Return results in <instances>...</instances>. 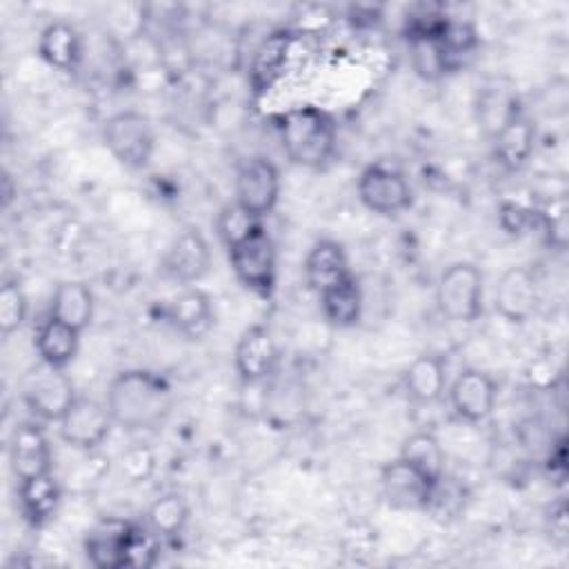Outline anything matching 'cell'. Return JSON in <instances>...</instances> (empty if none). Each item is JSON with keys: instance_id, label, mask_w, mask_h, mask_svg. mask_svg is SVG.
Listing matches in <instances>:
<instances>
[{"instance_id": "obj_1", "label": "cell", "mask_w": 569, "mask_h": 569, "mask_svg": "<svg viewBox=\"0 0 569 569\" xmlns=\"http://www.w3.org/2000/svg\"><path fill=\"white\" fill-rule=\"evenodd\" d=\"M113 425L124 431L158 429L173 409L169 380L149 369L120 371L107 389L104 400Z\"/></svg>"}, {"instance_id": "obj_34", "label": "cell", "mask_w": 569, "mask_h": 569, "mask_svg": "<svg viewBox=\"0 0 569 569\" xmlns=\"http://www.w3.org/2000/svg\"><path fill=\"white\" fill-rule=\"evenodd\" d=\"M253 224H258V220H253L249 213H244L236 202L224 204L216 220V229H218V236L224 242V247H231L236 240H240Z\"/></svg>"}, {"instance_id": "obj_18", "label": "cell", "mask_w": 569, "mask_h": 569, "mask_svg": "<svg viewBox=\"0 0 569 569\" xmlns=\"http://www.w3.org/2000/svg\"><path fill=\"white\" fill-rule=\"evenodd\" d=\"M405 393L413 405L427 407L447 393V365L438 353L418 356L405 371Z\"/></svg>"}, {"instance_id": "obj_31", "label": "cell", "mask_w": 569, "mask_h": 569, "mask_svg": "<svg viewBox=\"0 0 569 569\" xmlns=\"http://www.w3.org/2000/svg\"><path fill=\"white\" fill-rule=\"evenodd\" d=\"M462 507H465V491L456 480L442 476L431 485V493L425 507L427 513L440 520H449V518H456Z\"/></svg>"}, {"instance_id": "obj_26", "label": "cell", "mask_w": 569, "mask_h": 569, "mask_svg": "<svg viewBox=\"0 0 569 569\" xmlns=\"http://www.w3.org/2000/svg\"><path fill=\"white\" fill-rule=\"evenodd\" d=\"M447 20V18H445ZM442 20V22H445ZM442 27V24H440ZM438 29H431V31H416V33H407V44H409V60H411V67L416 71L418 78L427 80V82H436L451 71V64H449V58L445 53V47L438 38Z\"/></svg>"}, {"instance_id": "obj_21", "label": "cell", "mask_w": 569, "mask_h": 569, "mask_svg": "<svg viewBox=\"0 0 569 569\" xmlns=\"http://www.w3.org/2000/svg\"><path fill=\"white\" fill-rule=\"evenodd\" d=\"M289 49H291L289 31H273L258 44L249 64V84L258 96L269 91L273 82L282 76Z\"/></svg>"}, {"instance_id": "obj_35", "label": "cell", "mask_w": 569, "mask_h": 569, "mask_svg": "<svg viewBox=\"0 0 569 569\" xmlns=\"http://www.w3.org/2000/svg\"><path fill=\"white\" fill-rule=\"evenodd\" d=\"M531 222H536V211L531 213L529 209L513 204V202H502L500 207V224L509 233H522Z\"/></svg>"}, {"instance_id": "obj_10", "label": "cell", "mask_w": 569, "mask_h": 569, "mask_svg": "<svg viewBox=\"0 0 569 569\" xmlns=\"http://www.w3.org/2000/svg\"><path fill=\"white\" fill-rule=\"evenodd\" d=\"M278 345L264 325L247 327L233 349V367L244 385H258L273 376L278 367Z\"/></svg>"}, {"instance_id": "obj_2", "label": "cell", "mask_w": 569, "mask_h": 569, "mask_svg": "<svg viewBox=\"0 0 569 569\" xmlns=\"http://www.w3.org/2000/svg\"><path fill=\"white\" fill-rule=\"evenodd\" d=\"M278 133L282 151L291 164L322 169L336 151L338 127L329 111L305 104L280 116Z\"/></svg>"}, {"instance_id": "obj_24", "label": "cell", "mask_w": 569, "mask_h": 569, "mask_svg": "<svg viewBox=\"0 0 569 569\" xmlns=\"http://www.w3.org/2000/svg\"><path fill=\"white\" fill-rule=\"evenodd\" d=\"M49 316L82 333L93 318V293H91L89 284H84L80 280L58 282V287L51 296Z\"/></svg>"}, {"instance_id": "obj_25", "label": "cell", "mask_w": 569, "mask_h": 569, "mask_svg": "<svg viewBox=\"0 0 569 569\" xmlns=\"http://www.w3.org/2000/svg\"><path fill=\"white\" fill-rule=\"evenodd\" d=\"M80 331L47 316L36 331V351L40 362H47L58 369H67L78 353Z\"/></svg>"}, {"instance_id": "obj_27", "label": "cell", "mask_w": 569, "mask_h": 569, "mask_svg": "<svg viewBox=\"0 0 569 569\" xmlns=\"http://www.w3.org/2000/svg\"><path fill=\"white\" fill-rule=\"evenodd\" d=\"M318 298H320L322 316L331 327L349 329L358 325L362 316V289L353 276L322 291Z\"/></svg>"}, {"instance_id": "obj_11", "label": "cell", "mask_w": 569, "mask_h": 569, "mask_svg": "<svg viewBox=\"0 0 569 569\" xmlns=\"http://www.w3.org/2000/svg\"><path fill=\"white\" fill-rule=\"evenodd\" d=\"M451 411L465 422H482L496 407V382L480 369H462L447 387Z\"/></svg>"}, {"instance_id": "obj_13", "label": "cell", "mask_w": 569, "mask_h": 569, "mask_svg": "<svg viewBox=\"0 0 569 569\" xmlns=\"http://www.w3.org/2000/svg\"><path fill=\"white\" fill-rule=\"evenodd\" d=\"M538 280L536 273L527 267H509L498 284H496V293H493V305L496 311L513 325H522L527 322L536 309H538Z\"/></svg>"}, {"instance_id": "obj_4", "label": "cell", "mask_w": 569, "mask_h": 569, "mask_svg": "<svg viewBox=\"0 0 569 569\" xmlns=\"http://www.w3.org/2000/svg\"><path fill=\"white\" fill-rule=\"evenodd\" d=\"M482 271L471 262L449 264L436 284V305L453 322H473L482 313Z\"/></svg>"}, {"instance_id": "obj_19", "label": "cell", "mask_w": 569, "mask_h": 569, "mask_svg": "<svg viewBox=\"0 0 569 569\" xmlns=\"http://www.w3.org/2000/svg\"><path fill=\"white\" fill-rule=\"evenodd\" d=\"M169 320L189 340H200L213 327V305L207 291L198 287L182 289L171 307Z\"/></svg>"}, {"instance_id": "obj_32", "label": "cell", "mask_w": 569, "mask_h": 569, "mask_svg": "<svg viewBox=\"0 0 569 569\" xmlns=\"http://www.w3.org/2000/svg\"><path fill=\"white\" fill-rule=\"evenodd\" d=\"M567 213H569V207H567L565 196L551 198V202H547L545 209L536 211V220L540 222V227L547 236V242L560 251L567 247V236H569Z\"/></svg>"}, {"instance_id": "obj_12", "label": "cell", "mask_w": 569, "mask_h": 569, "mask_svg": "<svg viewBox=\"0 0 569 569\" xmlns=\"http://www.w3.org/2000/svg\"><path fill=\"white\" fill-rule=\"evenodd\" d=\"M9 467L18 482L51 473V445L38 422H20L11 431Z\"/></svg>"}, {"instance_id": "obj_9", "label": "cell", "mask_w": 569, "mask_h": 569, "mask_svg": "<svg viewBox=\"0 0 569 569\" xmlns=\"http://www.w3.org/2000/svg\"><path fill=\"white\" fill-rule=\"evenodd\" d=\"M113 427L111 413L104 402H98L87 396H76V400L67 407L62 418L58 420L60 438L82 451L98 449Z\"/></svg>"}, {"instance_id": "obj_22", "label": "cell", "mask_w": 569, "mask_h": 569, "mask_svg": "<svg viewBox=\"0 0 569 569\" xmlns=\"http://www.w3.org/2000/svg\"><path fill=\"white\" fill-rule=\"evenodd\" d=\"M60 498H62V491L53 473H44V476L18 482L20 513L31 527L47 525L58 513Z\"/></svg>"}, {"instance_id": "obj_16", "label": "cell", "mask_w": 569, "mask_h": 569, "mask_svg": "<svg viewBox=\"0 0 569 569\" xmlns=\"http://www.w3.org/2000/svg\"><path fill=\"white\" fill-rule=\"evenodd\" d=\"M133 522L122 518H102L84 538V556L98 569H122L124 551Z\"/></svg>"}, {"instance_id": "obj_33", "label": "cell", "mask_w": 569, "mask_h": 569, "mask_svg": "<svg viewBox=\"0 0 569 569\" xmlns=\"http://www.w3.org/2000/svg\"><path fill=\"white\" fill-rule=\"evenodd\" d=\"M27 296L16 280H7L0 289V331L2 336H11L18 331L27 318Z\"/></svg>"}, {"instance_id": "obj_8", "label": "cell", "mask_w": 569, "mask_h": 569, "mask_svg": "<svg viewBox=\"0 0 569 569\" xmlns=\"http://www.w3.org/2000/svg\"><path fill=\"white\" fill-rule=\"evenodd\" d=\"M76 389L64 369L40 362L22 380V400L33 416L58 422L67 407L76 400Z\"/></svg>"}, {"instance_id": "obj_20", "label": "cell", "mask_w": 569, "mask_h": 569, "mask_svg": "<svg viewBox=\"0 0 569 569\" xmlns=\"http://www.w3.org/2000/svg\"><path fill=\"white\" fill-rule=\"evenodd\" d=\"M38 56L53 69L71 73L82 60V40L69 22H49L38 38Z\"/></svg>"}, {"instance_id": "obj_28", "label": "cell", "mask_w": 569, "mask_h": 569, "mask_svg": "<svg viewBox=\"0 0 569 569\" xmlns=\"http://www.w3.org/2000/svg\"><path fill=\"white\" fill-rule=\"evenodd\" d=\"M400 458L418 469L427 480L436 482L445 476V451L431 431H413L400 449Z\"/></svg>"}, {"instance_id": "obj_3", "label": "cell", "mask_w": 569, "mask_h": 569, "mask_svg": "<svg viewBox=\"0 0 569 569\" xmlns=\"http://www.w3.org/2000/svg\"><path fill=\"white\" fill-rule=\"evenodd\" d=\"M229 251L231 269L242 287L260 298H269L276 289V247L267 229L258 222Z\"/></svg>"}, {"instance_id": "obj_29", "label": "cell", "mask_w": 569, "mask_h": 569, "mask_svg": "<svg viewBox=\"0 0 569 569\" xmlns=\"http://www.w3.org/2000/svg\"><path fill=\"white\" fill-rule=\"evenodd\" d=\"M187 518H189V507L184 498L178 493H164L151 502V507L147 509L144 522L164 540V538L178 536L187 525Z\"/></svg>"}, {"instance_id": "obj_5", "label": "cell", "mask_w": 569, "mask_h": 569, "mask_svg": "<svg viewBox=\"0 0 569 569\" xmlns=\"http://www.w3.org/2000/svg\"><path fill=\"white\" fill-rule=\"evenodd\" d=\"M236 204L253 220H262L273 211L280 196V171L267 156H249L236 169L233 180Z\"/></svg>"}, {"instance_id": "obj_30", "label": "cell", "mask_w": 569, "mask_h": 569, "mask_svg": "<svg viewBox=\"0 0 569 569\" xmlns=\"http://www.w3.org/2000/svg\"><path fill=\"white\" fill-rule=\"evenodd\" d=\"M160 542L162 538L147 522L142 525L133 522L127 551H124V567H131V569L153 567L160 556Z\"/></svg>"}, {"instance_id": "obj_36", "label": "cell", "mask_w": 569, "mask_h": 569, "mask_svg": "<svg viewBox=\"0 0 569 569\" xmlns=\"http://www.w3.org/2000/svg\"><path fill=\"white\" fill-rule=\"evenodd\" d=\"M551 536L558 540V542H565L567 540V509H565V502H558L556 507H551Z\"/></svg>"}, {"instance_id": "obj_14", "label": "cell", "mask_w": 569, "mask_h": 569, "mask_svg": "<svg viewBox=\"0 0 569 569\" xmlns=\"http://www.w3.org/2000/svg\"><path fill=\"white\" fill-rule=\"evenodd\" d=\"M211 264V249L204 236L189 227L182 229L169 244L162 258V271L180 284H193L207 276Z\"/></svg>"}, {"instance_id": "obj_37", "label": "cell", "mask_w": 569, "mask_h": 569, "mask_svg": "<svg viewBox=\"0 0 569 569\" xmlns=\"http://www.w3.org/2000/svg\"><path fill=\"white\" fill-rule=\"evenodd\" d=\"M2 193H4V207H7L13 198V187H11V176L9 173H4V178H2Z\"/></svg>"}, {"instance_id": "obj_15", "label": "cell", "mask_w": 569, "mask_h": 569, "mask_svg": "<svg viewBox=\"0 0 569 569\" xmlns=\"http://www.w3.org/2000/svg\"><path fill=\"white\" fill-rule=\"evenodd\" d=\"M431 485H433L431 480H427L418 469H413L400 456L387 462L380 471L382 496L396 509L425 511L431 493Z\"/></svg>"}, {"instance_id": "obj_17", "label": "cell", "mask_w": 569, "mask_h": 569, "mask_svg": "<svg viewBox=\"0 0 569 569\" xmlns=\"http://www.w3.org/2000/svg\"><path fill=\"white\" fill-rule=\"evenodd\" d=\"M302 271L309 289L318 296L351 276L347 253L336 240H318L305 256Z\"/></svg>"}, {"instance_id": "obj_6", "label": "cell", "mask_w": 569, "mask_h": 569, "mask_svg": "<svg viewBox=\"0 0 569 569\" xmlns=\"http://www.w3.org/2000/svg\"><path fill=\"white\" fill-rule=\"evenodd\" d=\"M104 144L127 169H144L156 149V133L147 116L120 111L104 122Z\"/></svg>"}, {"instance_id": "obj_23", "label": "cell", "mask_w": 569, "mask_h": 569, "mask_svg": "<svg viewBox=\"0 0 569 569\" xmlns=\"http://www.w3.org/2000/svg\"><path fill=\"white\" fill-rule=\"evenodd\" d=\"M533 138L536 129L531 120L525 116L522 107L493 133L496 140V158L502 167L516 171L520 169L531 151H533Z\"/></svg>"}, {"instance_id": "obj_7", "label": "cell", "mask_w": 569, "mask_h": 569, "mask_svg": "<svg viewBox=\"0 0 569 569\" xmlns=\"http://www.w3.org/2000/svg\"><path fill=\"white\" fill-rule=\"evenodd\" d=\"M358 198L373 213L398 216L411 207L413 191L396 164L373 162L358 178Z\"/></svg>"}]
</instances>
